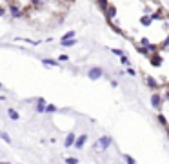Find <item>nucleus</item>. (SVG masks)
Wrapping results in <instances>:
<instances>
[{
	"label": "nucleus",
	"mask_w": 169,
	"mask_h": 164,
	"mask_svg": "<svg viewBox=\"0 0 169 164\" xmlns=\"http://www.w3.org/2000/svg\"><path fill=\"white\" fill-rule=\"evenodd\" d=\"M109 144H111V137L104 135L102 139H98V141L95 142V150H96V151H104V150H107Z\"/></svg>",
	"instance_id": "obj_1"
},
{
	"label": "nucleus",
	"mask_w": 169,
	"mask_h": 164,
	"mask_svg": "<svg viewBox=\"0 0 169 164\" xmlns=\"http://www.w3.org/2000/svg\"><path fill=\"white\" fill-rule=\"evenodd\" d=\"M151 104H153V108L155 109H158L162 106V98H160V95L158 93H153V97H151Z\"/></svg>",
	"instance_id": "obj_2"
},
{
	"label": "nucleus",
	"mask_w": 169,
	"mask_h": 164,
	"mask_svg": "<svg viewBox=\"0 0 169 164\" xmlns=\"http://www.w3.org/2000/svg\"><path fill=\"white\" fill-rule=\"evenodd\" d=\"M100 75H102V69H98V68H95V69L89 71V77H91V78H98Z\"/></svg>",
	"instance_id": "obj_3"
},
{
	"label": "nucleus",
	"mask_w": 169,
	"mask_h": 164,
	"mask_svg": "<svg viewBox=\"0 0 169 164\" xmlns=\"http://www.w3.org/2000/svg\"><path fill=\"white\" fill-rule=\"evenodd\" d=\"M86 139H87V135H82L77 142H75V146H77V148H82V146H84V142H86Z\"/></svg>",
	"instance_id": "obj_4"
},
{
	"label": "nucleus",
	"mask_w": 169,
	"mask_h": 164,
	"mask_svg": "<svg viewBox=\"0 0 169 164\" xmlns=\"http://www.w3.org/2000/svg\"><path fill=\"white\" fill-rule=\"evenodd\" d=\"M146 82H147V86H151V88H156V86H158V84L155 82V78H151V77H147Z\"/></svg>",
	"instance_id": "obj_5"
},
{
	"label": "nucleus",
	"mask_w": 169,
	"mask_h": 164,
	"mask_svg": "<svg viewBox=\"0 0 169 164\" xmlns=\"http://www.w3.org/2000/svg\"><path fill=\"white\" fill-rule=\"evenodd\" d=\"M7 113H9V117H11V118H15V120H18V113L15 111V109H11V108H9V109H7Z\"/></svg>",
	"instance_id": "obj_6"
},
{
	"label": "nucleus",
	"mask_w": 169,
	"mask_h": 164,
	"mask_svg": "<svg viewBox=\"0 0 169 164\" xmlns=\"http://www.w3.org/2000/svg\"><path fill=\"white\" fill-rule=\"evenodd\" d=\"M158 122H160L162 126H167V120H166V117H164V115H158Z\"/></svg>",
	"instance_id": "obj_7"
},
{
	"label": "nucleus",
	"mask_w": 169,
	"mask_h": 164,
	"mask_svg": "<svg viewBox=\"0 0 169 164\" xmlns=\"http://www.w3.org/2000/svg\"><path fill=\"white\" fill-rule=\"evenodd\" d=\"M126 162H127V164H135V159L129 157V155H126Z\"/></svg>",
	"instance_id": "obj_8"
},
{
	"label": "nucleus",
	"mask_w": 169,
	"mask_h": 164,
	"mask_svg": "<svg viewBox=\"0 0 169 164\" xmlns=\"http://www.w3.org/2000/svg\"><path fill=\"white\" fill-rule=\"evenodd\" d=\"M66 162H67V164H78L77 159H66Z\"/></svg>",
	"instance_id": "obj_9"
},
{
	"label": "nucleus",
	"mask_w": 169,
	"mask_h": 164,
	"mask_svg": "<svg viewBox=\"0 0 169 164\" xmlns=\"http://www.w3.org/2000/svg\"><path fill=\"white\" fill-rule=\"evenodd\" d=\"M66 144H67V146H71V144H73V135H69V137H67V141H66Z\"/></svg>",
	"instance_id": "obj_10"
},
{
	"label": "nucleus",
	"mask_w": 169,
	"mask_h": 164,
	"mask_svg": "<svg viewBox=\"0 0 169 164\" xmlns=\"http://www.w3.org/2000/svg\"><path fill=\"white\" fill-rule=\"evenodd\" d=\"M73 35H75L73 31H69V33H66V37H64V38H71V37H73ZM64 38H62V40H64Z\"/></svg>",
	"instance_id": "obj_11"
},
{
	"label": "nucleus",
	"mask_w": 169,
	"mask_h": 164,
	"mask_svg": "<svg viewBox=\"0 0 169 164\" xmlns=\"http://www.w3.org/2000/svg\"><path fill=\"white\" fill-rule=\"evenodd\" d=\"M122 64H126V66H127V64H129V60H127V57H122Z\"/></svg>",
	"instance_id": "obj_12"
},
{
	"label": "nucleus",
	"mask_w": 169,
	"mask_h": 164,
	"mask_svg": "<svg viewBox=\"0 0 169 164\" xmlns=\"http://www.w3.org/2000/svg\"><path fill=\"white\" fill-rule=\"evenodd\" d=\"M2 15H6V11H4V9L0 7V17H2Z\"/></svg>",
	"instance_id": "obj_13"
},
{
	"label": "nucleus",
	"mask_w": 169,
	"mask_h": 164,
	"mask_svg": "<svg viewBox=\"0 0 169 164\" xmlns=\"http://www.w3.org/2000/svg\"><path fill=\"white\" fill-rule=\"evenodd\" d=\"M167 98H169V93H167Z\"/></svg>",
	"instance_id": "obj_14"
}]
</instances>
